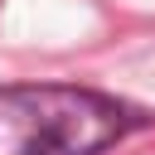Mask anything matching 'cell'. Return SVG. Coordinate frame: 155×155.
<instances>
[{
	"mask_svg": "<svg viewBox=\"0 0 155 155\" xmlns=\"http://www.w3.org/2000/svg\"><path fill=\"white\" fill-rule=\"evenodd\" d=\"M136 126L107 92L68 82L0 87V155H97Z\"/></svg>",
	"mask_w": 155,
	"mask_h": 155,
	"instance_id": "obj_1",
	"label": "cell"
}]
</instances>
